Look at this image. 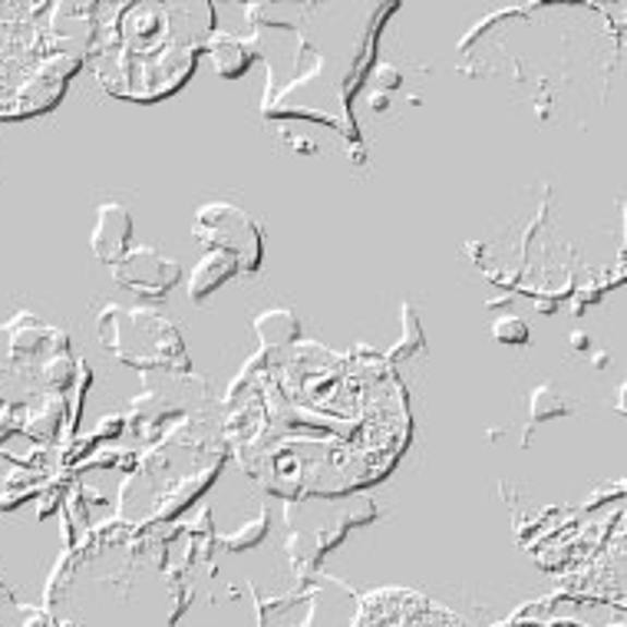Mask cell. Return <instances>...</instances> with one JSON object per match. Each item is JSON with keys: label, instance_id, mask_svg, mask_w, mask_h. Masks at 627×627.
Listing matches in <instances>:
<instances>
[{"label": "cell", "instance_id": "cell-1", "mask_svg": "<svg viewBox=\"0 0 627 627\" xmlns=\"http://www.w3.org/2000/svg\"><path fill=\"white\" fill-rule=\"evenodd\" d=\"M195 238L205 241L212 251H221L238 262V268L255 272L262 262V231L241 208L215 202L205 205L195 218Z\"/></svg>", "mask_w": 627, "mask_h": 627}, {"label": "cell", "instance_id": "cell-2", "mask_svg": "<svg viewBox=\"0 0 627 627\" xmlns=\"http://www.w3.org/2000/svg\"><path fill=\"white\" fill-rule=\"evenodd\" d=\"M112 275L122 288H130L146 298H162L179 281L182 268L169 258H162L153 248H140L133 255H125L119 265H112Z\"/></svg>", "mask_w": 627, "mask_h": 627}, {"label": "cell", "instance_id": "cell-3", "mask_svg": "<svg viewBox=\"0 0 627 627\" xmlns=\"http://www.w3.org/2000/svg\"><path fill=\"white\" fill-rule=\"evenodd\" d=\"M130 212L119 208V205H106L99 212V225H96V234H93V248H96V255L109 265L119 262V255L125 251V241H130Z\"/></svg>", "mask_w": 627, "mask_h": 627}, {"label": "cell", "instance_id": "cell-4", "mask_svg": "<svg viewBox=\"0 0 627 627\" xmlns=\"http://www.w3.org/2000/svg\"><path fill=\"white\" fill-rule=\"evenodd\" d=\"M238 262L231 255H225V251H208V255L198 262V268L192 272V281H189V291L195 301H202L208 291H215L218 285H225L231 275H238Z\"/></svg>", "mask_w": 627, "mask_h": 627}, {"label": "cell", "instance_id": "cell-5", "mask_svg": "<svg viewBox=\"0 0 627 627\" xmlns=\"http://www.w3.org/2000/svg\"><path fill=\"white\" fill-rule=\"evenodd\" d=\"M212 57H215V67L221 70V76H241L248 70V63L255 60L244 44H238L234 37H218L212 44Z\"/></svg>", "mask_w": 627, "mask_h": 627}, {"label": "cell", "instance_id": "cell-6", "mask_svg": "<svg viewBox=\"0 0 627 627\" xmlns=\"http://www.w3.org/2000/svg\"><path fill=\"white\" fill-rule=\"evenodd\" d=\"M255 330L265 343H288L298 337V321L288 311H268L255 321Z\"/></svg>", "mask_w": 627, "mask_h": 627}, {"label": "cell", "instance_id": "cell-7", "mask_svg": "<svg viewBox=\"0 0 627 627\" xmlns=\"http://www.w3.org/2000/svg\"><path fill=\"white\" fill-rule=\"evenodd\" d=\"M492 337L498 343H526L529 340V327L519 317H502V321L492 324Z\"/></svg>", "mask_w": 627, "mask_h": 627}]
</instances>
